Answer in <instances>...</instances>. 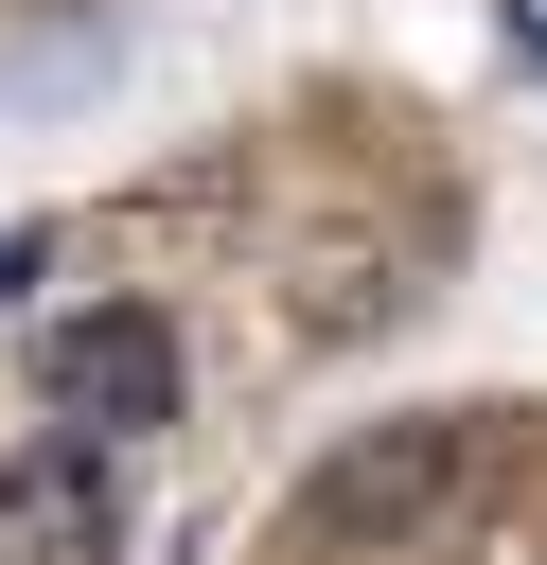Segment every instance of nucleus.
Instances as JSON below:
<instances>
[{"mask_svg":"<svg viewBox=\"0 0 547 565\" xmlns=\"http://www.w3.org/2000/svg\"><path fill=\"white\" fill-rule=\"evenodd\" d=\"M476 494V406H423V424H353L318 477H300V530L318 547H406Z\"/></svg>","mask_w":547,"mask_h":565,"instance_id":"obj_1","label":"nucleus"},{"mask_svg":"<svg viewBox=\"0 0 547 565\" xmlns=\"http://www.w3.org/2000/svg\"><path fill=\"white\" fill-rule=\"evenodd\" d=\"M176 388H194V353H176V318H159V300H88V318H53V335H35V406H53V424H88V441L176 424Z\"/></svg>","mask_w":547,"mask_h":565,"instance_id":"obj_2","label":"nucleus"},{"mask_svg":"<svg viewBox=\"0 0 547 565\" xmlns=\"http://www.w3.org/2000/svg\"><path fill=\"white\" fill-rule=\"evenodd\" d=\"M35 265H53V230H35V212H0V318L35 300Z\"/></svg>","mask_w":547,"mask_h":565,"instance_id":"obj_4","label":"nucleus"},{"mask_svg":"<svg viewBox=\"0 0 547 565\" xmlns=\"http://www.w3.org/2000/svg\"><path fill=\"white\" fill-rule=\"evenodd\" d=\"M0 530H18L35 565H106V547H124V441L35 424V441L0 459Z\"/></svg>","mask_w":547,"mask_h":565,"instance_id":"obj_3","label":"nucleus"},{"mask_svg":"<svg viewBox=\"0 0 547 565\" xmlns=\"http://www.w3.org/2000/svg\"><path fill=\"white\" fill-rule=\"evenodd\" d=\"M512 53H529V71H547V0H512Z\"/></svg>","mask_w":547,"mask_h":565,"instance_id":"obj_5","label":"nucleus"}]
</instances>
